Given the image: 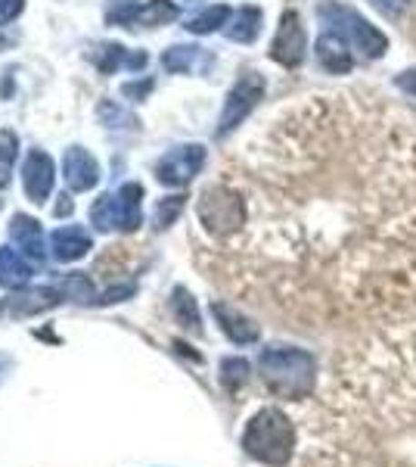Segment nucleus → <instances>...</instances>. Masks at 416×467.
Instances as JSON below:
<instances>
[{
    "label": "nucleus",
    "instance_id": "2f4dec72",
    "mask_svg": "<svg viewBox=\"0 0 416 467\" xmlns=\"http://www.w3.org/2000/svg\"><path fill=\"white\" fill-rule=\"evenodd\" d=\"M4 47H10V35H6V28L0 26V50H4Z\"/></svg>",
    "mask_w": 416,
    "mask_h": 467
},
{
    "label": "nucleus",
    "instance_id": "412c9836",
    "mask_svg": "<svg viewBox=\"0 0 416 467\" xmlns=\"http://www.w3.org/2000/svg\"><path fill=\"white\" fill-rule=\"evenodd\" d=\"M230 16H233L230 6L215 4V6H208V10H202L199 16H193L184 28H187V32H193V35H211V32H218V28H227Z\"/></svg>",
    "mask_w": 416,
    "mask_h": 467
},
{
    "label": "nucleus",
    "instance_id": "a211bd4d",
    "mask_svg": "<svg viewBox=\"0 0 416 467\" xmlns=\"http://www.w3.org/2000/svg\"><path fill=\"white\" fill-rule=\"evenodd\" d=\"M28 281H32V262L19 250L4 246V250H0V287L19 290V287H25Z\"/></svg>",
    "mask_w": 416,
    "mask_h": 467
},
{
    "label": "nucleus",
    "instance_id": "6e6552de",
    "mask_svg": "<svg viewBox=\"0 0 416 467\" xmlns=\"http://www.w3.org/2000/svg\"><path fill=\"white\" fill-rule=\"evenodd\" d=\"M305 57H308V35L305 26H301V16L295 10H286L279 16L274 44H270V59L286 66V69H295V66L305 63Z\"/></svg>",
    "mask_w": 416,
    "mask_h": 467
},
{
    "label": "nucleus",
    "instance_id": "7ed1b4c3",
    "mask_svg": "<svg viewBox=\"0 0 416 467\" xmlns=\"http://www.w3.org/2000/svg\"><path fill=\"white\" fill-rule=\"evenodd\" d=\"M317 16L323 22V32L339 35L351 50H358L364 59H380L389 50V37H385L373 22H367L358 10L345 4H320Z\"/></svg>",
    "mask_w": 416,
    "mask_h": 467
},
{
    "label": "nucleus",
    "instance_id": "20e7f679",
    "mask_svg": "<svg viewBox=\"0 0 416 467\" xmlns=\"http://www.w3.org/2000/svg\"><path fill=\"white\" fill-rule=\"evenodd\" d=\"M143 187L140 184H125L116 193H103L100 200L90 206V224L96 231H137L143 222Z\"/></svg>",
    "mask_w": 416,
    "mask_h": 467
},
{
    "label": "nucleus",
    "instance_id": "1a4fd4ad",
    "mask_svg": "<svg viewBox=\"0 0 416 467\" xmlns=\"http://www.w3.org/2000/svg\"><path fill=\"white\" fill-rule=\"evenodd\" d=\"M53 181H56V165L44 150H32L22 162V184H25V193L32 202H47Z\"/></svg>",
    "mask_w": 416,
    "mask_h": 467
},
{
    "label": "nucleus",
    "instance_id": "dca6fc26",
    "mask_svg": "<svg viewBox=\"0 0 416 467\" xmlns=\"http://www.w3.org/2000/svg\"><path fill=\"white\" fill-rule=\"evenodd\" d=\"M10 240L16 244V250L25 255L32 265H41L44 262V231H41V222L28 215H13L10 222Z\"/></svg>",
    "mask_w": 416,
    "mask_h": 467
},
{
    "label": "nucleus",
    "instance_id": "4be33fe9",
    "mask_svg": "<svg viewBox=\"0 0 416 467\" xmlns=\"http://www.w3.org/2000/svg\"><path fill=\"white\" fill-rule=\"evenodd\" d=\"M16 156H19V138H16V131H10V128H0V191H4V187H10Z\"/></svg>",
    "mask_w": 416,
    "mask_h": 467
},
{
    "label": "nucleus",
    "instance_id": "4468645a",
    "mask_svg": "<svg viewBox=\"0 0 416 467\" xmlns=\"http://www.w3.org/2000/svg\"><path fill=\"white\" fill-rule=\"evenodd\" d=\"M50 250L56 262H78L94 250V237L85 228H78V224H66V228L53 231Z\"/></svg>",
    "mask_w": 416,
    "mask_h": 467
},
{
    "label": "nucleus",
    "instance_id": "b1692460",
    "mask_svg": "<svg viewBox=\"0 0 416 467\" xmlns=\"http://www.w3.org/2000/svg\"><path fill=\"white\" fill-rule=\"evenodd\" d=\"M184 202H187V197H165V200H158V206H156V215H153V222H156V231H165V228H171V224L178 222V215L184 213Z\"/></svg>",
    "mask_w": 416,
    "mask_h": 467
},
{
    "label": "nucleus",
    "instance_id": "aec40b11",
    "mask_svg": "<svg viewBox=\"0 0 416 467\" xmlns=\"http://www.w3.org/2000/svg\"><path fill=\"white\" fill-rule=\"evenodd\" d=\"M171 312L174 318L184 324L187 330H193V334H202V318H199V308H196V299L190 290L178 287L171 293Z\"/></svg>",
    "mask_w": 416,
    "mask_h": 467
},
{
    "label": "nucleus",
    "instance_id": "9b49d317",
    "mask_svg": "<svg viewBox=\"0 0 416 467\" xmlns=\"http://www.w3.org/2000/svg\"><path fill=\"white\" fill-rule=\"evenodd\" d=\"M314 57H317V66L330 75H348L354 69L351 47L332 32H320V37H317V44H314Z\"/></svg>",
    "mask_w": 416,
    "mask_h": 467
},
{
    "label": "nucleus",
    "instance_id": "0eeeda50",
    "mask_svg": "<svg viewBox=\"0 0 416 467\" xmlns=\"http://www.w3.org/2000/svg\"><path fill=\"white\" fill-rule=\"evenodd\" d=\"M206 156L208 153H206V147H202V144L174 147L156 162V178L162 181L165 187H187L202 171Z\"/></svg>",
    "mask_w": 416,
    "mask_h": 467
},
{
    "label": "nucleus",
    "instance_id": "f257e3e1",
    "mask_svg": "<svg viewBox=\"0 0 416 467\" xmlns=\"http://www.w3.org/2000/svg\"><path fill=\"white\" fill-rule=\"evenodd\" d=\"M261 378L283 399H305L314 389L317 361L311 352L292 349V346H270L259 358Z\"/></svg>",
    "mask_w": 416,
    "mask_h": 467
},
{
    "label": "nucleus",
    "instance_id": "5701e85b",
    "mask_svg": "<svg viewBox=\"0 0 416 467\" xmlns=\"http://www.w3.org/2000/svg\"><path fill=\"white\" fill-rule=\"evenodd\" d=\"M56 287H59V293H63L66 299H78V303H94V284H90L85 275H78V271L66 275L63 281L56 284Z\"/></svg>",
    "mask_w": 416,
    "mask_h": 467
},
{
    "label": "nucleus",
    "instance_id": "6ab92c4d",
    "mask_svg": "<svg viewBox=\"0 0 416 467\" xmlns=\"http://www.w3.org/2000/svg\"><path fill=\"white\" fill-rule=\"evenodd\" d=\"M63 293H59V287H35V290H25L19 293L16 299H10V306L16 315H32V312H47V308H53L56 303H63Z\"/></svg>",
    "mask_w": 416,
    "mask_h": 467
},
{
    "label": "nucleus",
    "instance_id": "ddd939ff",
    "mask_svg": "<svg viewBox=\"0 0 416 467\" xmlns=\"http://www.w3.org/2000/svg\"><path fill=\"white\" fill-rule=\"evenodd\" d=\"M211 315H215V321L221 324L227 340H233L237 346L259 343V337H261L259 324H255L252 318H246L239 308H233V306H227V303H211Z\"/></svg>",
    "mask_w": 416,
    "mask_h": 467
},
{
    "label": "nucleus",
    "instance_id": "c756f323",
    "mask_svg": "<svg viewBox=\"0 0 416 467\" xmlns=\"http://www.w3.org/2000/svg\"><path fill=\"white\" fill-rule=\"evenodd\" d=\"M25 0H0V19H16Z\"/></svg>",
    "mask_w": 416,
    "mask_h": 467
},
{
    "label": "nucleus",
    "instance_id": "473e14b6",
    "mask_svg": "<svg viewBox=\"0 0 416 467\" xmlns=\"http://www.w3.org/2000/svg\"><path fill=\"white\" fill-rule=\"evenodd\" d=\"M180 4H196V0H180Z\"/></svg>",
    "mask_w": 416,
    "mask_h": 467
},
{
    "label": "nucleus",
    "instance_id": "f8f14e48",
    "mask_svg": "<svg viewBox=\"0 0 416 467\" xmlns=\"http://www.w3.org/2000/svg\"><path fill=\"white\" fill-rule=\"evenodd\" d=\"M165 72L174 75H193V72H208L215 66V57L206 47H196V44H174L162 54Z\"/></svg>",
    "mask_w": 416,
    "mask_h": 467
},
{
    "label": "nucleus",
    "instance_id": "c85d7f7f",
    "mask_svg": "<svg viewBox=\"0 0 416 467\" xmlns=\"http://www.w3.org/2000/svg\"><path fill=\"white\" fill-rule=\"evenodd\" d=\"M395 88L404 90L407 97H416V69H407V72L395 75Z\"/></svg>",
    "mask_w": 416,
    "mask_h": 467
},
{
    "label": "nucleus",
    "instance_id": "9d476101",
    "mask_svg": "<svg viewBox=\"0 0 416 467\" xmlns=\"http://www.w3.org/2000/svg\"><path fill=\"white\" fill-rule=\"evenodd\" d=\"M63 178L78 193L94 191L96 181H100V165H96V160L85 147H69L63 156Z\"/></svg>",
    "mask_w": 416,
    "mask_h": 467
},
{
    "label": "nucleus",
    "instance_id": "7c9ffc66",
    "mask_svg": "<svg viewBox=\"0 0 416 467\" xmlns=\"http://www.w3.org/2000/svg\"><path fill=\"white\" fill-rule=\"evenodd\" d=\"M72 209H75V206H72V200L63 193V197H59V202H56V206H53V215H56V218L63 215V218H66V215H72Z\"/></svg>",
    "mask_w": 416,
    "mask_h": 467
},
{
    "label": "nucleus",
    "instance_id": "423d86ee",
    "mask_svg": "<svg viewBox=\"0 0 416 467\" xmlns=\"http://www.w3.org/2000/svg\"><path fill=\"white\" fill-rule=\"evenodd\" d=\"M264 90H268L264 75H259V72L239 75L237 85L230 88V94H227V100H224L221 119H218V138H227V134L237 131V128L246 122L249 112L264 100Z\"/></svg>",
    "mask_w": 416,
    "mask_h": 467
},
{
    "label": "nucleus",
    "instance_id": "a878e982",
    "mask_svg": "<svg viewBox=\"0 0 416 467\" xmlns=\"http://www.w3.org/2000/svg\"><path fill=\"white\" fill-rule=\"evenodd\" d=\"M411 4H413V0H370V6H373V10H380L382 16H389V19L401 16V13H404Z\"/></svg>",
    "mask_w": 416,
    "mask_h": 467
},
{
    "label": "nucleus",
    "instance_id": "39448f33",
    "mask_svg": "<svg viewBox=\"0 0 416 467\" xmlns=\"http://www.w3.org/2000/svg\"><path fill=\"white\" fill-rule=\"evenodd\" d=\"M199 222L215 237H230L246 224V202L230 187H206L199 197Z\"/></svg>",
    "mask_w": 416,
    "mask_h": 467
},
{
    "label": "nucleus",
    "instance_id": "393cba45",
    "mask_svg": "<svg viewBox=\"0 0 416 467\" xmlns=\"http://www.w3.org/2000/svg\"><path fill=\"white\" fill-rule=\"evenodd\" d=\"M221 380L227 389H237L249 380V361L246 358H224L221 361Z\"/></svg>",
    "mask_w": 416,
    "mask_h": 467
},
{
    "label": "nucleus",
    "instance_id": "f03ea898",
    "mask_svg": "<svg viewBox=\"0 0 416 467\" xmlns=\"http://www.w3.org/2000/svg\"><path fill=\"white\" fill-rule=\"evenodd\" d=\"M243 449L249 458L270 467L289 464L295 451V427L279 409H261L252 420L246 424L243 433Z\"/></svg>",
    "mask_w": 416,
    "mask_h": 467
},
{
    "label": "nucleus",
    "instance_id": "cd10ccee",
    "mask_svg": "<svg viewBox=\"0 0 416 467\" xmlns=\"http://www.w3.org/2000/svg\"><path fill=\"white\" fill-rule=\"evenodd\" d=\"M134 290L137 287H131V284H125V287H112V290H106L100 299H94L96 306H109V303H122V299L127 296H134Z\"/></svg>",
    "mask_w": 416,
    "mask_h": 467
},
{
    "label": "nucleus",
    "instance_id": "2eb2a0df",
    "mask_svg": "<svg viewBox=\"0 0 416 467\" xmlns=\"http://www.w3.org/2000/svg\"><path fill=\"white\" fill-rule=\"evenodd\" d=\"M90 59L96 63V69L103 75H112L118 69H131V72H140L147 69L149 57L143 50H127L122 44H100V47L90 54Z\"/></svg>",
    "mask_w": 416,
    "mask_h": 467
},
{
    "label": "nucleus",
    "instance_id": "f3484780",
    "mask_svg": "<svg viewBox=\"0 0 416 467\" xmlns=\"http://www.w3.org/2000/svg\"><path fill=\"white\" fill-rule=\"evenodd\" d=\"M261 26H264V13L259 6H239L230 16V22H227L224 35L237 44H252L261 35Z\"/></svg>",
    "mask_w": 416,
    "mask_h": 467
},
{
    "label": "nucleus",
    "instance_id": "bb28decb",
    "mask_svg": "<svg viewBox=\"0 0 416 467\" xmlns=\"http://www.w3.org/2000/svg\"><path fill=\"white\" fill-rule=\"evenodd\" d=\"M156 88L153 78H143V81H127V85H122V94L127 97V100H147V94Z\"/></svg>",
    "mask_w": 416,
    "mask_h": 467
}]
</instances>
